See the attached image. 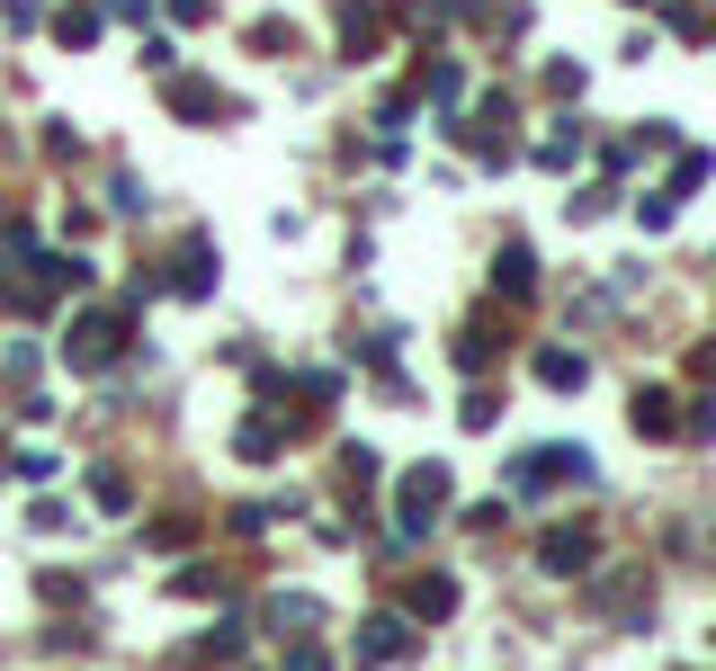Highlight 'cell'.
<instances>
[{"label":"cell","mask_w":716,"mask_h":671,"mask_svg":"<svg viewBox=\"0 0 716 671\" xmlns=\"http://www.w3.org/2000/svg\"><path fill=\"white\" fill-rule=\"evenodd\" d=\"M430 510H448V465H412L404 493H395V537H421Z\"/></svg>","instance_id":"1"},{"label":"cell","mask_w":716,"mask_h":671,"mask_svg":"<svg viewBox=\"0 0 716 671\" xmlns=\"http://www.w3.org/2000/svg\"><path fill=\"white\" fill-rule=\"evenodd\" d=\"M547 484H592V457H582V448H547V457H519L510 465V493H547Z\"/></svg>","instance_id":"2"},{"label":"cell","mask_w":716,"mask_h":671,"mask_svg":"<svg viewBox=\"0 0 716 671\" xmlns=\"http://www.w3.org/2000/svg\"><path fill=\"white\" fill-rule=\"evenodd\" d=\"M117 350H125V314H81L73 331H63V359H73V367H99Z\"/></svg>","instance_id":"3"},{"label":"cell","mask_w":716,"mask_h":671,"mask_svg":"<svg viewBox=\"0 0 716 671\" xmlns=\"http://www.w3.org/2000/svg\"><path fill=\"white\" fill-rule=\"evenodd\" d=\"M359 653L367 662H404L412 653V627L404 618H359Z\"/></svg>","instance_id":"4"},{"label":"cell","mask_w":716,"mask_h":671,"mask_svg":"<svg viewBox=\"0 0 716 671\" xmlns=\"http://www.w3.org/2000/svg\"><path fill=\"white\" fill-rule=\"evenodd\" d=\"M538 564H547V573H582V564H592V537H582V528H555L547 547H538Z\"/></svg>","instance_id":"5"},{"label":"cell","mask_w":716,"mask_h":671,"mask_svg":"<svg viewBox=\"0 0 716 671\" xmlns=\"http://www.w3.org/2000/svg\"><path fill=\"white\" fill-rule=\"evenodd\" d=\"M493 287H510V296H529V287H538V251H529V242H510V251L493 260Z\"/></svg>","instance_id":"6"},{"label":"cell","mask_w":716,"mask_h":671,"mask_svg":"<svg viewBox=\"0 0 716 671\" xmlns=\"http://www.w3.org/2000/svg\"><path fill=\"white\" fill-rule=\"evenodd\" d=\"M627 421H636V430H654V439H663V430H672L681 413H672V394H663V385H636V403H627Z\"/></svg>","instance_id":"7"},{"label":"cell","mask_w":716,"mask_h":671,"mask_svg":"<svg viewBox=\"0 0 716 671\" xmlns=\"http://www.w3.org/2000/svg\"><path fill=\"white\" fill-rule=\"evenodd\" d=\"M412 618H458V582H448V573H430V582H412Z\"/></svg>","instance_id":"8"},{"label":"cell","mask_w":716,"mask_h":671,"mask_svg":"<svg viewBox=\"0 0 716 671\" xmlns=\"http://www.w3.org/2000/svg\"><path fill=\"white\" fill-rule=\"evenodd\" d=\"M170 287H179V296H207V287H216V251H207V242H198V251H179Z\"/></svg>","instance_id":"9"},{"label":"cell","mask_w":716,"mask_h":671,"mask_svg":"<svg viewBox=\"0 0 716 671\" xmlns=\"http://www.w3.org/2000/svg\"><path fill=\"white\" fill-rule=\"evenodd\" d=\"M538 385L573 394V385H582V350H538Z\"/></svg>","instance_id":"10"},{"label":"cell","mask_w":716,"mask_h":671,"mask_svg":"<svg viewBox=\"0 0 716 671\" xmlns=\"http://www.w3.org/2000/svg\"><path fill=\"white\" fill-rule=\"evenodd\" d=\"M385 45V19L376 10H350V28H341V54H376Z\"/></svg>","instance_id":"11"},{"label":"cell","mask_w":716,"mask_h":671,"mask_svg":"<svg viewBox=\"0 0 716 671\" xmlns=\"http://www.w3.org/2000/svg\"><path fill=\"white\" fill-rule=\"evenodd\" d=\"M242 457H251V465H269V457H278V421H269V413H251V421H242Z\"/></svg>","instance_id":"12"},{"label":"cell","mask_w":716,"mask_h":671,"mask_svg":"<svg viewBox=\"0 0 716 671\" xmlns=\"http://www.w3.org/2000/svg\"><path fill=\"white\" fill-rule=\"evenodd\" d=\"M54 36L73 45V54H90V45H99V10H63V19H54Z\"/></svg>","instance_id":"13"},{"label":"cell","mask_w":716,"mask_h":671,"mask_svg":"<svg viewBox=\"0 0 716 671\" xmlns=\"http://www.w3.org/2000/svg\"><path fill=\"white\" fill-rule=\"evenodd\" d=\"M170 108H179L188 125H198V117H216V99H207V81H179V90H170Z\"/></svg>","instance_id":"14"},{"label":"cell","mask_w":716,"mask_h":671,"mask_svg":"<svg viewBox=\"0 0 716 671\" xmlns=\"http://www.w3.org/2000/svg\"><path fill=\"white\" fill-rule=\"evenodd\" d=\"M538 162H547V170H573V162H582V134H573V125L547 134V153H538Z\"/></svg>","instance_id":"15"},{"label":"cell","mask_w":716,"mask_h":671,"mask_svg":"<svg viewBox=\"0 0 716 671\" xmlns=\"http://www.w3.org/2000/svg\"><path fill=\"white\" fill-rule=\"evenodd\" d=\"M698 179H707V153H681V170H672V188H663V197H690Z\"/></svg>","instance_id":"16"},{"label":"cell","mask_w":716,"mask_h":671,"mask_svg":"<svg viewBox=\"0 0 716 671\" xmlns=\"http://www.w3.org/2000/svg\"><path fill=\"white\" fill-rule=\"evenodd\" d=\"M188 537H198V528H188V519H162V528H153V556H179V547H188Z\"/></svg>","instance_id":"17"},{"label":"cell","mask_w":716,"mask_h":671,"mask_svg":"<svg viewBox=\"0 0 716 671\" xmlns=\"http://www.w3.org/2000/svg\"><path fill=\"white\" fill-rule=\"evenodd\" d=\"M547 90L555 99H582V63H547Z\"/></svg>","instance_id":"18"},{"label":"cell","mask_w":716,"mask_h":671,"mask_svg":"<svg viewBox=\"0 0 716 671\" xmlns=\"http://www.w3.org/2000/svg\"><path fill=\"white\" fill-rule=\"evenodd\" d=\"M269 618H278V627H313V600H305V591H296V600L278 591V609H269Z\"/></svg>","instance_id":"19"},{"label":"cell","mask_w":716,"mask_h":671,"mask_svg":"<svg viewBox=\"0 0 716 671\" xmlns=\"http://www.w3.org/2000/svg\"><path fill=\"white\" fill-rule=\"evenodd\" d=\"M170 19L179 28H207V0H170Z\"/></svg>","instance_id":"20"},{"label":"cell","mask_w":716,"mask_h":671,"mask_svg":"<svg viewBox=\"0 0 716 671\" xmlns=\"http://www.w3.org/2000/svg\"><path fill=\"white\" fill-rule=\"evenodd\" d=\"M108 10H117V19H135V28H144V19H153V0H108Z\"/></svg>","instance_id":"21"}]
</instances>
